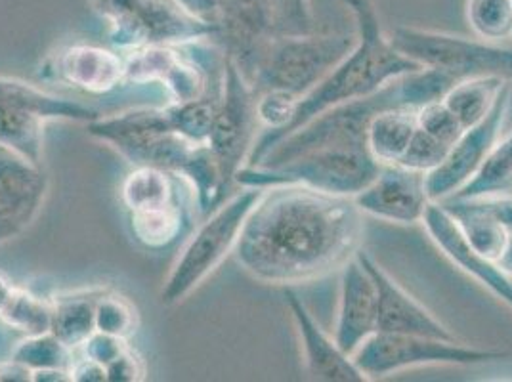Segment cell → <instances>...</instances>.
Returning a JSON list of instances; mask_svg holds the SVG:
<instances>
[{
    "instance_id": "1",
    "label": "cell",
    "mask_w": 512,
    "mask_h": 382,
    "mask_svg": "<svg viewBox=\"0 0 512 382\" xmlns=\"http://www.w3.org/2000/svg\"><path fill=\"white\" fill-rule=\"evenodd\" d=\"M363 228L354 197L274 186L247 216L234 256L258 281L293 287L342 270L360 251Z\"/></svg>"
},
{
    "instance_id": "2",
    "label": "cell",
    "mask_w": 512,
    "mask_h": 382,
    "mask_svg": "<svg viewBox=\"0 0 512 382\" xmlns=\"http://www.w3.org/2000/svg\"><path fill=\"white\" fill-rule=\"evenodd\" d=\"M342 2L356 22V44L348 56L331 69V73L320 85L314 86L306 96L300 98L291 123L276 138V144L297 128L316 119L323 111L367 98L388 83L423 69L421 65L400 54L384 35L373 0Z\"/></svg>"
},
{
    "instance_id": "3",
    "label": "cell",
    "mask_w": 512,
    "mask_h": 382,
    "mask_svg": "<svg viewBox=\"0 0 512 382\" xmlns=\"http://www.w3.org/2000/svg\"><path fill=\"white\" fill-rule=\"evenodd\" d=\"M260 188H243L218 205L193 232L172 264L161 302L180 304L213 274L228 255H234L241 228L260 199Z\"/></svg>"
},
{
    "instance_id": "4",
    "label": "cell",
    "mask_w": 512,
    "mask_h": 382,
    "mask_svg": "<svg viewBox=\"0 0 512 382\" xmlns=\"http://www.w3.org/2000/svg\"><path fill=\"white\" fill-rule=\"evenodd\" d=\"M381 167L383 165L373 159L367 146L316 149L278 167H243L235 176V184L260 190L302 186L354 197L375 180Z\"/></svg>"
},
{
    "instance_id": "5",
    "label": "cell",
    "mask_w": 512,
    "mask_h": 382,
    "mask_svg": "<svg viewBox=\"0 0 512 382\" xmlns=\"http://www.w3.org/2000/svg\"><path fill=\"white\" fill-rule=\"evenodd\" d=\"M356 39L348 35H293L274 37L264 48L249 85L256 96L262 92H285L295 98L306 96L348 56Z\"/></svg>"
},
{
    "instance_id": "6",
    "label": "cell",
    "mask_w": 512,
    "mask_h": 382,
    "mask_svg": "<svg viewBox=\"0 0 512 382\" xmlns=\"http://www.w3.org/2000/svg\"><path fill=\"white\" fill-rule=\"evenodd\" d=\"M109 23V39L119 50L155 44L213 41L216 27L193 18L176 0H90Z\"/></svg>"
},
{
    "instance_id": "7",
    "label": "cell",
    "mask_w": 512,
    "mask_h": 382,
    "mask_svg": "<svg viewBox=\"0 0 512 382\" xmlns=\"http://www.w3.org/2000/svg\"><path fill=\"white\" fill-rule=\"evenodd\" d=\"M507 356L509 354L505 350L469 346L457 339L446 340L425 335L377 331L352 354V360L367 377V381H377L413 367H469L505 360Z\"/></svg>"
},
{
    "instance_id": "8",
    "label": "cell",
    "mask_w": 512,
    "mask_h": 382,
    "mask_svg": "<svg viewBox=\"0 0 512 382\" xmlns=\"http://www.w3.org/2000/svg\"><path fill=\"white\" fill-rule=\"evenodd\" d=\"M388 39L411 62L448 73L455 81L472 77L512 81V48L417 27H396Z\"/></svg>"
},
{
    "instance_id": "9",
    "label": "cell",
    "mask_w": 512,
    "mask_h": 382,
    "mask_svg": "<svg viewBox=\"0 0 512 382\" xmlns=\"http://www.w3.org/2000/svg\"><path fill=\"white\" fill-rule=\"evenodd\" d=\"M256 94L239 67L226 56L224 90L207 146L220 170L224 190L230 191L237 172L249 161L256 142Z\"/></svg>"
},
{
    "instance_id": "10",
    "label": "cell",
    "mask_w": 512,
    "mask_h": 382,
    "mask_svg": "<svg viewBox=\"0 0 512 382\" xmlns=\"http://www.w3.org/2000/svg\"><path fill=\"white\" fill-rule=\"evenodd\" d=\"M511 96L512 81H507L486 119L467 128L449 149L446 161L427 174V190L432 203H442L453 197L480 170L491 148L501 138Z\"/></svg>"
},
{
    "instance_id": "11",
    "label": "cell",
    "mask_w": 512,
    "mask_h": 382,
    "mask_svg": "<svg viewBox=\"0 0 512 382\" xmlns=\"http://www.w3.org/2000/svg\"><path fill=\"white\" fill-rule=\"evenodd\" d=\"M276 37L270 0H218L214 43L249 81L264 48Z\"/></svg>"
},
{
    "instance_id": "12",
    "label": "cell",
    "mask_w": 512,
    "mask_h": 382,
    "mask_svg": "<svg viewBox=\"0 0 512 382\" xmlns=\"http://www.w3.org/2000/svg\"><path fill=\"white\" fill-rule=\"evenodd\" d=\"M48 174L20 155L0 149V245L22 235L43 211Z\"/></svg>"
},
{
    "instance_id": "13",
    "label": "cell",
    "mask_w": 512,
    "mask_h": 382,
    "mask_svg": "<svg viewBox=\"0 0 512 382\" xmlns=\"http://www.w3.org/2000/svg\"><path fill=\"white\" fill-rule=\"evenodd\" d=\"M363 216H373L392 224H417L427 213L430 195L427 174L402 165H384L375 180L354 195Z\"/></svg>"
},
{
    "instance_id": "14",
    "label": "cell",
    "mask_w": 512,
    "mask_h": 382,
    "mask_svg": "<svg viewBox=\"0 0 512 382\" xmlns=\"http://www.w3.org/2000/svg\"><path fill=\"white\" fill-rule=\"evenodd\" d=\"M423 226L436 247L467 276L476 279L491 295L512 310V277L507 276L495 260L474 251L461 232L457 220L442 203H430L423 216Z\"/></svg>"
},
{
    "instance_id": "15",
    "label": "cell",
    "mask_w": 512,
    "mask_h": 382,
    "mask_svg": "<svg viewBox=\"0 0 512 382\" xmlns=\"http://www.w3.org/2000/svg\"><path fill=\"white\" fill-rule=\"evenodd\" d=\"M86 128L92 138L109 144L134 167L148 165L159 140L172 132L165 107H134L111 117H98L86 123Z\"/></svg>"
},
{
    "instance_id": "16",
    "label": "cell",
    "mask_w": 512,
    "mask_h": 382,
    "mask_svg": "<svg viewBox=\"0 0 512 382\" xmlns=\"http://www.w3.org/2000/svg\"><path fill=\"white\" fill-rule=\"evenodd\" d=\"M285 306L299 333L304 367L312 381L363 382L367 377L358 369L352 356L344 354L335 337H329L310 314L293 287H285Z\"/></svg>"
},
{
    "instance_id": "17",
    "label": "cell",
    "mask_w": 512,
    "mask_h": 382,
    "mask_svg": "<svg viewBox=\"0 0 512 382\" xmlns=\"http://www.w3.org/2000/svg\"><path fill=\"white\" fill-rule=\"evenodd\" d=\"M379 331V295L375 281L354 256L342 266L339 314L335 340L352 356L365 340Z\"/></svg>"
},
{
    "instance_id": "18",
    "label": "cell",
    "mask_w": 512,
    "mask_h": 382,
    "mask_svg": "<svg viewBox=\"0 0 512 382\" xmlns=\"http://www.w3.org/2000/svg\"><path fill=\"white\" fill-rule=\"evenodd\" d=\"M356 258L375 281L379 295V331L384 333H406V335H425L436 339L455 340L440 319L434 318L432 312L400 287L392 277L384 272L379 262L367 251H358Z\"/></svg>"
},
{
    "instance_id": "19",
    "label": "cell",
    "mask_w": 512,
    "mask_h": 382,
    "mask_svg": "<svg viewBox=\"0 0 512 382\" xmlns=\"http://www.w3.org/2000/svg\"><path fill=\"white\" fill-rule=\"evenodd\" d=\"M48 71L88 94H109L125 85V56L94 44H75L56 54Z\"/></svg>"
},
{
    "instance_id": "20",
    "label": "cell",
    "mask_w": 512,
    "mask_h": 382,
    "mask_svg": "<svg viewBox=\"0 0 512 382\" xmlns=\"http://www.w3.org/2000/svg\"><path fill=\"white\" fill-rule=\"evenodd\" d=\"M0 104L27 109L41 115L46 121L90 123L102 117V111L94 106L50 94L43 88L8 77H0Z\"/></svg>"
},
{
    "instance_id": "21",
    "label": "cell",
    "mask_w": 512,
    "mask_h": 382,
    "mask_svg": "<svg viewBox=\"0 0 512 382\" xmlns=\"http://www.w3.org/2000/svg\"><path fill=\"white\" fill-rule=\"evenodd\" d=\"M417 109L390 107L379 111L367 127V148L379 165H398L415 134Z\"/></svg>"
},
{
    "instance_id": "22",
    "label": "cell",
    "mask_w": 512,
    "mask_h": 382,
    "mask_svg": "<svg viewBox=\"0 0 512 382\" xmlns=\"http://www.w3.org/2000/svg\"><path fill=\"white\" fill-rule=\"evenodd\" d=\"M182 180V176L159 167H134L121 184V201L128 213L167 207L180 201Z\"/></svg>"
},
{
    "instance_id": "23",
    "label": "cell",
    "mask_w": 512,
    "mask_h": 382,
    "mask_svg": "<svg viewBox=\"0 0 512 382\" xmlns=\"http://www.w3.org/2000/svg\"><path fill=\"white\" fill-rule=\"evenodd\" d=\"M100 293H67L52 298L50 333L69 350H79L96 331V298Z\"/></svg>"
},
{
    "instance_id": "24",
    "label": "cell",
    "mask_w": 512,
    "mask_h": 382,
    "mask_svg": "<svg viewBox=\"0 0 512 382\" xmlns=\"http://www.w3.org/2000/svg\"><path fill=\"white\" fill-rule=\"evenodd\" d=\"M186 220L188 216L182 201H176L167 207L128 213V228L140 247L148 251H163L182 237L188 224Z\"/></svg>"
},
{
    "instance_id": "25",
    "label": "cell",
    "mask_w": 512,
    "mask_h": 382,
    "mask_svg": "<svg viewBox=\"0 0 512 382\" xmlns=\"http://www.w3.org/2000/svg\"><path fill=\"white\" fill-rule=\"evenodd\" d=\"M44 123L37 113L0 104V149L43 165Z\"/></svg>"
},
{
    "instance_id": "26",
    "label": "cell",
    "mask_w": 512,
    "mask_h": 382,
    "mask_svg": "<svg viewBox=\"0 0 512 382\" xmlns=\"http://www.w3.org/2000/svg\"><path fill=\"white\" fill-rule=\"evenodd\" d=\"M505 83L507 79L503 77L463 79L449 88L442 102L457 117L461 127L467 130L486 119Z\"/></svg>"
},
{
    "instance_id": "27",
    "label": "cell",
    "mask_w": 512,
    "mask_h": 382,
    "mask_svg": "<svg viewBox=\"0 0 512 382\" xmlns=\"http://www.w3.org/2000/svg\"><path fill=\"white\" fill-rule=\"evenodd\" d=\"M512 190V132L505 138H499L491 148L480 170L470 178L453 197L474 199L503 195ZM451 199V197H449Z\"/></svg>"
},
{
    "instance_id": "28",
    "label": "cell",
    "mask_w": 512,
    "mask_h": 382,
    "mask_svg": "<svg viewBox=\"0 0 512 382\" xmlns=\"http://www.w3.org/2000/svg\"><path fill=\"white\" fill-rule=\"evenodd\" d=\"M52 310V298L41 297L25 287L16 285L12 297L8 298L6 306L0 312V321L10 329L20 331L25 337L43 335L50 333Z\"/></svg>"
},
{
    "instance_id": "29",
    "label": "cell",
    "mask_w": 512,
    "mask_h": 382,
    "mask_svg": "<svg viewBox=\"0 0 512 382\" xmlns=\"http://www.w3.org/2000/svg\"><path fill=\"white\" fill-rule=\"evenodd\" d=\"M222 90L224 85L188 104L165 107L172 130L193 144H207L222 100Z\"/></svg>"
},
{
    "instance_id": "30",
    "label": "cell",
    "mask_w": 512,
    "mask_h": 382,
    "mask_svg": "<svg viewBox=\"0 0 512 382\" xmlns=\"http://www.w3.org/2000/svg\"><path fill=\"white\" fill-rule=\"evenodd\" d=\"M182 54V44H155L125 54V85H161Z\"/></svg>"
},
{
    "instance_id": "31",
    "label": "cell",
    "mask_w": 512,
    "mask_h": 382,
    "mask_svg": "<svg viewBox=\"0 0 512 382\" xmlns=\"http://www.w3.org/2000/svg\"><path fill=\"white\" fill-rule=\"evenodd\" d=\"M467 20L474 35L488 43L512 37V0H469Z\"/></svg>"
},
{
    "instance_id": "32",
    "label": "cell",
    "mask_w": 512,
    "mask_h": 382,
    "mask_svg": "<svg viewBox=\"0 0 512 382\" xmlns=\"http://www.w3.org/2000/svg\"><path fill=\"white\" fill-rule=\"evenodd\" d=\"M12 360L20 361L31 371L48 367L69 369L73 361V350H69L52 333H43L20 340L12 350Z\"/></svg>"
},
{
    "instance_id": "33",
    "label": "cell",
    "mask_w": 512,
    "mask_h": 382,
    "mask_svg": "<svg viewBox=\"0 0 512 382\" xmlns=\"http://www.w3.org/2000/svg\"><path fill=\"white\" fill-rule=\"evenodd\" d=\"M138 327L136 308L127 298L102 291L96 298V331L130 339Z\"/></svg>"
},
{
    "instance_id": "34",
    "label": "cell",
    "mask_w": 512,
    "mask_h": 382,
    "mask_svg": "<svg viewBox=\"0 0 512 382\" xmlns=\"http://www.w3.org/2000/svg\"><path fill=\"white\" fill-rule=\"evenodd\" d=\"M449 149V146L430 136L423 128H417L398 165L421 174H430L446 161Z\"/></svg>"
},
{
    "instance_id": "35",
    "label": "cell",
    "mask_w": 512,
    "mask_h": 382,
    "mask_svg": "<svg viewBox=\"0 0 512 382\" xmlns=\"http://www.w3.org/2000/svg\"><path fill=\"white\" fill-rule=\"evenodd\" d=\"M270 2H272L276 37L316 33L310 0H270Z\"/></svg>"
},
{
    "instance_id": "36",
    "label": "cell",
    "mask_w": 512,
    "mask_h": 382,
    "mask_svg": "<svg viewBox=\"0 0 512 382\" xmlns=\"http://www.w3.org/2000/svg\"><path fill=\"white\" fill-rule=\"evenodd\" d=\"M417 125L428 132L430 136L444 142L449 148L465 132V128L461 127L457 117L449 111L448 106L442 100H434V102H428L425 106L419 107L417 109Z\"/></svg>"
},
{
    "instance_id": "37",
    "label": "cell",
    "mask_w": 512,
    "mask_h": 382,
    "mask_svg": "<svg viewBox=\"0 0 512 382\" xmlns=\"http://www.w3.org/2000/svg\"><path fill=\"white\" fill-rule=\"evenodd\" d=\"M107 381L138 382L146 379V365L140 354L128 344L127 350L121 352L115 360L107 363Z\"/></svg>"
},
{
    "instance_id": "38",
    "label": "cell",
    "mask_w": 512,
    "mask_h": 382,
    "mask_svg": "<svg viewBox=\"0 0 512 382\" xmlns=\"http://www.w3.org/2000/svg\"><path fill=\"white\" fill-rule=\"evenodd\" d=\"M127 346L128 339L94 331L92 337L86 340L79 350H81V354L86 356V358H92V360L100 361V363L107 365V363L115 360L121 352H125Z\"/></svg>"
},
{
    "instance_id": "39",
    "label": "cell",
    "mask_w": 512,
    "mask_h": 382,
    "mask_svg": "<svg viewBox=\"0 0 512 382\" xmlns=\"http://www.w3.org/2000/svg\"><path fill=\"white\" fill-rule=\"evenodd\" d=\"M459 199V197H457ZM472 205L478 209L491 214L495 220H499L503 226L512 230V195L503 193V195H490V197H474L469 199Z\"/></svg>"
},
{
    "instance_id": "40",
    "label": "cell",
    "mask_w": 512,
    "mask_h": 382,
    "mask_svg": "<svg viewBox=\"0 0 512 382\" xmlns=\"http://www.w3.org/2000/svg\"><path fill=\"white\" fill-rule=\"evenodd\" d=\"M69 377L71 381L104 382L107 381L106 365L81 354V358L71 361Z\"/></svg>"
},
{
    "instance_id": "41",
    "label": "cell",
    "mask_w": 512,
    "mask_h": 382,
    "mask_svg": "<svg viewBox=\"0 0 512 382\" xmlns=\"http://www.w3.org/2000/svg\"><path fill=\"white\" fill-rule=\"evenodd\" d=\"M193 18L216 27L218 23V0H176Z\"/></svg>"
},
{
    "instance_id": "42",
    "label": "cell",
    "mask_w": 512,
    "mask_h": 382,
    "mask_svg": "<svg viewBox=\"0 0 512 382\" xmlns=\"http://www.w3.org/2000/svg\"><path fill=\"white\" fill-rule=\"evenodd\" d=\"M33 371L20 361L10 360L0 363V381H31Z\"/></svg>"
},
{
    "instance_id": "43",
    "label": "cell",
    "mask_w": 512,
    "mask_h": 382,
    "mask_svg": "<svg viewBox=\"0 0 512 382\" xmlns=\"http://www.w3.org/2000/svg\"><path fill=\"white\" fill-rule=\"evenodd\" d=\"M33 382H65L71 381L69 377V369L62 367H48V369H37L31 375Z\"/></svg>"
},
{
    "instance_id": "44",
    "label": "cell",
    "mask_w": 512,
    "mask_h": 382,
    "mask_svg": "<svg viewBox=\"0 0 512 382\" xmlns=\"http://www.w3.org/2000/svg\"><path fill=\"white\" fill-rule=\"evenodd\" d=\"M497 264H499V268H501L507 276L512 277V230L511 234H509V239H507V245H505V249H503V253L497 258Z\"/></svg>"
},
{
    "instance_id": "45",
    "label": "cell",
    "mask_w": 512,
    "mask_h": 382,
    "mask_svg": "<svg viewBox=\"0 0 512 382\" xmlns=\"http://www.w3.org/2000/svg\"><path fill=\"white\" fill-rule=\"evenodd\" d=\"M14 281L10 279V277L6 276V274H2L0 272V312H2V308L6 306V302H8V298L12 297V291H14Z\"/></svg>"
}]
</instances>
